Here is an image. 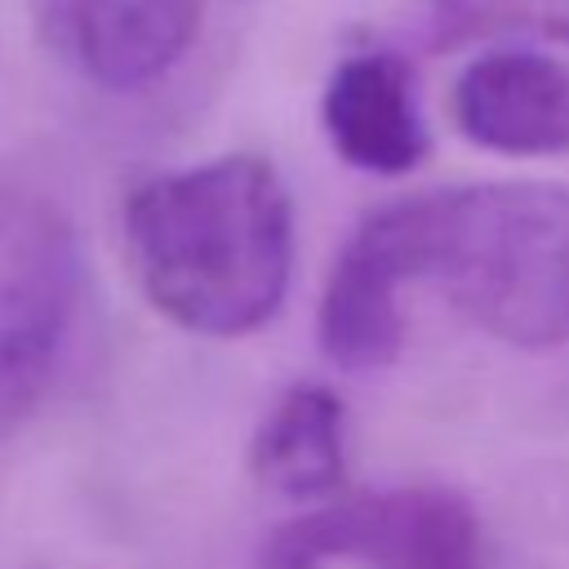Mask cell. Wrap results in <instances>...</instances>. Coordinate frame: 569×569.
I'll list each match as a JSON object with an SVG mask.
<instances>
[{
    "label": "cell",
    "mask_w": 569,
    "mask_h": 569,
    "mask_svg": "<svg viewBox=\"0 0 569 569\" xmlns=\"http://www.w3.org/2000/svg\"><path fill=\"white\" fill-rule=\"evenodd\" d=\"M409 276L391 244L378 236V227L365 218L342 253L333 258V271L320 293L316 311V338L329 365L369 373L400 356L405 342V293Z\"/></svg>",
    "instance_id": "ba28073f"
},
{
    "label": "cell",
    "mask_w": 569,
    "mask_h": 569,
    "mask_svg": "<svg viewBox=\"0 0 569 569\" xmlns=\"http://www.w3.org/2000/svg\"><path fill=\"white\" fill-rule=\"evenodd\" d=\"M458 133L498 156H569V58L493 49L471 58L449 93Z\"/></svg>",
    "instance_id": "8992f818"
},
{
    "label": "cell",
    "mask_w": 569,
    "mask_h": 569,
    "mask_svg": "<svg viewBox=\"0 0 569 569\" xmlns=\"http://www.w3.org/2000/svg\"><path fill=\"white\" fill-rule=\"evenodd\" d=\"M329 147L365 173H409L427 156V124L413 93V71L400 53L365 49L333 67L320 93Z\"/></svg>",
    "instance_id": "52a82bcc"
},
{
    "label": "cell",
    "mask_w": 569,
    "mask_h": 569,
    "mask_svg": "<svg viewBox=\"0 0 569 569\" xmlns=\"http://www.w3.org/2000/svg\"><path fill=\"white\" fill-rule=\"evenodd\" d=\"M80 302V244L58 204L0 191V440L40 405Z\"/></svg>",
    "instance_id": "277c9868"
},
{
    "label": "cell",
    "mask_w": 569,
    "mask_h": 569,
    "mask_svg": "<svg viewBox=\"0 0 569 569\" xmlns=\"http://www.w3.org/2000/svg\"><path fill=\"white\" fill-rule=\"evenodd\" d=\"M249 467L258 485L293 502H329L347 480V413L325 382L289 387L262 418Z\"/></svg>",
    "instance_id": "9c48e42d"
},
{
    "label": "cell",
    "mask_w": 569,
    "mask_h": 569,
    "mask_svg": "<svg viewBox=\"0 0 569 569\" xmlns=\"http://www.w3.org/2000/svg\"><path fill=\"white\" fill-rule=\"evenodd\" d=\"M120 227L138 289L187 333H253L289 293L293 196L262 156L156 173L129 191Z\"/></svg>",
    "instance_id": "6da1fadb"
},
{
    "label": "cell",
    "mask_w": 569,
    "mask_h": 569,
    "mask_svg": "<svg viewBox=\"0 0 569 569\" xmlns=\"http://www.w3.org/2000/svg\"><path fill=\"white\" fill-rule=\"evenodd\" d=\"M329 560L365 569H480V520L445 485L338 493L276 525L258 556L262 569H325Z\"/></svg>",
    "instance_id": "3957f363"
},
{
    "label": "cell",
    "mask_w": 569,
    "mask_h": 569,
    "mask_svg": "<svg viewBox=\"0 0 569 569\" xmlns=\"http://www.w3.org/2000/svg\"><path fill=\"white\" fill-rule=\"evenodd\" d=\"M40 44L80 80L138 93L196 44L204 0H31Z\"/></svg>",
    "instance_id": "5b68a950"
},
{
    "label": "cell",
    "mask_w": 569,
    "mask_h": 569,
    "mask_svg": "<svg viewBox=\"0 0 569 569\" xmlns=\"http://www.w3.org/2000/svg\"><path fill=\"white\" fill-rule=\"evenodd\" d=\"M409 284L440 289L476 329L569 347V187L476 182L405 196L369 213Z\"/></svg>",
    "instance_id": "7a4b0ae2"
}]
</instances>
